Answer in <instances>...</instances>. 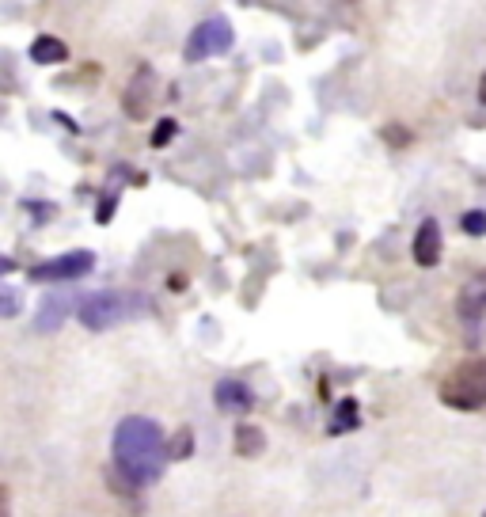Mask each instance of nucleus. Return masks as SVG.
<instances>
[{"mask_svg": "<svg viewBox=\"0 0 486 517\" xmlns=\"http://www.w3.org/2000/svg\"><path fill=\"white\" fill-rule=\"evenodd\" d=\"M95 270L92 251H69V255H54V259H42L27 270L31 282H76V278H88Z\"/></svg>", "mask_w": 486, "mask_h": 517, "instance_id": "obj_5", "label": "nucleus"}, {"mask_svg": "<svg viewBox=\"0 0 486 517\" xmlns=\"http://www.w3.org/2000/svg\"><path fill=\"white\" fill-rule=\"evenodd\" d=\"M460 229L468 236H486V210H468L460 217Z\"/></svg>", "mask_w": 486, "mask_h": 517, "instance_id": "obj_15", "label": "nucleus"}, {"mask_svg": "<svg viewBox=\"0 0 486 517\" xmlns=\"http://www.w3.org/2000/svg\"><path fill=\"white\" fill-rule=\"evenodd\" d=\"M232 42H236V31H232V23L225 16H213V20L198 23L194 31H190L187 39V50H183V58L194 65V61H206V58H221L232 50Z\"/></svg>", "mask_w": 486, "mask_h": 517, "instance_id": "obj_4", "label": "nucleus"}, {"mask_svg": "<svg viewBox=\"0 0 486 517\" xmlns=\"http://www.w3.org/2000/svg\"><path fill=\"white\" fill-rule=\"evenodd\" d=\"M73 305H76L73 293H46V297H42V305H38V312H35L38 335H54V331H61L65 320L73 316Z\"/></svg>", "mask_w": 486, "mask_h": 517, "instance_id": "obj_6", "label": "nucleus"}, {"mask_svg": "<svg viewBox=\"0 0 486 517\" xmlns=\"http://www.w3.org/2000/svg\"><path fill=\"white\" fill-rule=\"evenodd\" d=\"M65 58H69V46L61 39H54V35H38L31 42V61L35 65H61Z\"/></svg>", "mask_w": 486, "mask_h": 517, "instance_id": "obj_10", "label": "nucleus"}, {"mask_svg": "<svg viewBox=\"0 0 486 517\" xmlns=\"http://www.w3.org/2000/svg\"><path fill=\"white\" fill-rule=\"evenodd\" d=\"M479 99H483V107H486V77H483V84H479Z\"/></svg>", "mask_w": 486, "mask_h": 517, "instance_id": "obj_18", "label": "nucleus"}, {"mask_svg": "<svg viewBox=\"0 0 486 517\" xmlns=\"http://www.w3.org/2000/svg\"><path fill=\"white\" fill-rule=\"evenodd\" d=\"M213 400H217V407H221V411H228V415H243V411H251V407H255L251 388H247L243 381H232V377L217 384Z\"/></svg>", "mask_w": 486, "mask_h": 517, "instance_id": "obj_8", "label": "nucleus"}, {"mask_svg": "<svg viewBox=\"0 0 486 517\" xmlns=\"http://www.w3.org/2000/svg\"><path fill=\"white\" fill-rule=\"evenodd\" d=\"M414 263L418 267H437L441 263V225L426 217L414 232Z\"/></svg>", "mask_w": 486, "mask_h": 517, "instance_id": "obj_7", "label": "nucleus"}, {"mask_svg": "<svg viewBox=\"0 0 486 517\" xmlns=\"http://www.w3.org/2000/svg\"><path fill=\"white\" fill-rule=\"evenodd\" d=\"M111 449H114V468L122 472V479L130 487L156 483L171 460L164 430L156 426V419H145V415H130V419L118 422Z\"/></svg>", "mask_w": 486, "mask_h": 517, "instance_id": "obj_1", "label": "nucleus"}, {"mask_svg": "<svg viewBox=\"0 0 486 517\" xmlns=\"http://www.w3.org/2000/svg\"><path fill=\"white\" fill-rule=\"evenodd\" d=\"M483 312H486V270L475 274L468 286H464V293H460V316H464V320L475 324Z\"/></svg>", "mask_w": 486, "mask_h": 517, "instance_id": "obj_9", "label": "nucleus"}, {"mask_svg": "<svg viewBox=\"0 0 486 517\" xmlns=\"http://www.w3.org/2000/svg\"><path fill=\"white\" fill-rule=\"evenodd\" d=\"M437 396L445 407H456V411L486 407V358H471V362H460L456 369H449L445 381L437 384Z\"/></svg>", "mask_w": 486, "mask_h": 517, "instance_id": "obj_3", "label": "nucleus"}, {"mask_svg": "<svg viewBox=\"0 0 486 517\" xmlns=\"http://www.w3.org/2000/svg\"><path fill=\"white\" fill-rule=\"evenodd\" d=\"M168 453H171V460H187L190 453H194V434H190L187 426L168 441Z\"/></svg>", "mask_w": 486, "mask_h": 517, "instance_id": "obj_13", "label": "nucleus"}, {"mask_svg": "<svg viewBox=\"0 0 486 517\" xmlns=\"http://www.w3.org/2000/svg\"><path fill=\"white\" fill-rule=\"evenodd\" d=\"M179 130V122L175 118H164V122H156V134H152V149H164L171 137Z\"/></svg>", "mask_w": 486, "mask_h": 517, "instance_id": "obj_16", "label": "nucleus"}, {"mask_svg": "<svg viewBox=\"0 0 486 517\" xmlns=\"http://www.w3.org/2000/svg\"><path fill=\"white\" fill-rule=\"evenodd\" d=\"M262 449H266V438H262L259 426H240L236 430V453L240 457H259Z\"/></svg>", "mask_w": 486, "mask_h": 517, "instance_id": "obj_11", "label": "nucleus"}, {"mask_svg": "<svg viewBox=\"0 0 486 517\" xmlns=\"http://www.w3.org/2000/svg\"><path fill=\"white\" fill-rule=\"evenodd\" d=\"M357 400H350V396H346V400L338 403V411H335V419H331V430H327V434H350V430H357Z\"/></svg>", "mask_w": 486, "mask_h": 517, "instance_id": "obj_12", "label": "nucleus"}, {"mask_svg": "<svg viewBox=\"0 0 486 517\" xmlns=\"http://www.w3.org/2000/svg\"><path fill=\"white\" fill-rule=\"evenodd\" d=\"M111 213H114V198H103V202H99V225H107Z\"/></svg>", "mask_w": 486, "mask_h": 517, "instance_id": "obj_17", "label": "nucleus"}, {"mask_svg": "<svg viewBox=\"0 0 486 517\" xmlns=\"http://www.w3.org/2000/svg\"><path fill=\"white\" fill-rule=\"evenodd\" d=\"M152 301L137 289H103V293H92L84 297L76 316L88 331H111L118 324H130V320H141L149 316Z\"/></svg>", "mask_w": 486, "mask_h": 517, "instance_id": "obj_2", "label": "nucleus"}, {"mask_svg": "<svg viewBox=\"0 0 486 517\" xmlns=\"http://www.w3.org/2000/svg\"><path fill=\"white\" fill-rule=\"evenodd\" d=\"M19 305H23V301H19V289L4 282V286H0V316H4V320L19 316Z\"/></svg>", "mask_w": 486, "mask_h": 517, "instance_id": "obj_14", "label": "nucleus"}]
</instances>
